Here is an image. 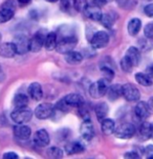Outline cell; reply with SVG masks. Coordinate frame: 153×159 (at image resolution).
I'll return each instance as SVG.
<instances>
[{
    "mask_svg": "<svg viewBox=\"0 0 153 159\" xmlns=\"http://www.w3.org/2000/svg\"><path fill=\"white\" fill-rule=\"evenodd\" d=\"M122 93H123V97L127 101L130 102L138 101L139 97H141L139 90L134 84H132V83H126V84L122 85Z\"/></svg>",
    "mask_w": 153,
    "mask_h": 159,
    "instance_id": "5b68a950",
    "label": "cell"
},
{
    "mask_svg": "<svg viewBox=\"0 0 153 159\" xmlns=\"http://www.w3.org/2000/svg\"><path fill=\"white\" fill-rule=\"evenodd\" d=\"M101 72H102V74H103V76H104V78H105L106 80H108V81H111V80L113 79L114 71L111 68H110V66H103L101 68Z\"/></svg>",
    "mask_w": 153,
    "mask_h": 159,
    "instance_id": "d6a6232c",
    "label": "cell"
},
{
    "mask_svg": "<svg viewBox=\"0 0 153 159\" xmlns=\"http://www.w3.org/2000/svg\"><path fill=\"white\" fill-rule=\"evenodd\" d=\"M151 138L153 139V123H151Z\"/></svg>",
    "mask_w": 153,
    "mask_h": 159,
    "instance_id": "c3c4849f",
    "label": "cell"
},
{
    "mask_svg": "<svg viewBox=\"0 0 153 159\" xmlns=\"http://www.w3.org/2000/svg\"><path fill=\"white\" fill-rule=\"evenodd\" d=\"M139 135L144 140L151 138V123L143 122L139 128Z\"/></svg>",
    "mask_w": 153,
    "mask_h": 159,
    "instance_id": "83f0119b",
    "label": "cell"
},
{
    "mask_svg": "<svg viewBox=\"0 0 153 159\" xmlns=\"http://www.w3.org/2000/svg\"><path fill=\"white\" fill-rule=\"evenodd\" d=\"M47 156L50 158H55V159H59L63 157V152L61 149H59L57 147H53L50 149H48L47 151Z\"/></svg>",
    "mask_w": 153,
    "mask_h": 159,
    "instance_id": "1f68e13d",
    "label": "cell"
},
{
    "mask_svg": "<svg viewBox=\"0 0 153 159\" xmlns=\"http://www.w3.org/2000/svg\"><path fill=\"white\" fill-rule=\"evenodd\" d=\"M14 106L16 107H26L28 103V98L25 94H17L14 98V101H13Z\"/></svg>",
    "mask_w": 153,
    "mask_h": 159,
    "instance_id": "f546056e",
    "label": "cell"
},
{
    "mask_svg": "<svg viewBox=\"0 0 153 159\" xmlns=\"http://www.w3.org/2000/svg\"><path fill=\"white\" fill-rule=\"evenodd\" d=\"M108 82H109L108 80H106L105 78H103V79H100L96 82L92 83L89 88L90 96L92 97V98L98 99V98L103 97L104 95H106L107 90H108V88H109Z\"/></svg>",
    "mask_w": 153,
    "mask_h": 159,
    "instance_id": "3957f363",
    "label": "cell"
},
{
    "mask_svg": "<svg viewBox=\"0 0 153 159\" xmlns=\"http://www.w3.org/2000/svg\"><path fill=\"white\" fill-rule=\"evenodd\" d=\"M33 117V112L28 107H16L11 114V118L14 122L21 125V123H26Z\"/></svg>",
    "mask_w": 153,
    "mask_h": 159,
    "instance_id": "7a4b0ae2",
    "label": "cell"
},
{
    "mask_svg": "<svg viewBox=\"0 0 153 159\" xmlns=\"http://www.w3.org/2000/svg\"><path fill=\"white\" fill-rule=\"evenodd\" d=\"M144 34H145V36L148 37V38L153 39V22H150L145 26Z\"/></svg>",
    "mask_w": 153,
    "mask_h": 159,
    "instance_id": "e575fe53",
    "label": "cell"
},
{
    "mask_svg": "<svg viewBox=\"0 0 153 159\" xmlns=\"http://www.w3.org/2000/svg\"><path fill=\"white\" fill-rule=\"evenodd\" d=\"M34 144L38 148H45L47 147L48 143H49L50 139H49V135L45 130H39L35 133L34 138H33Z\"/></svg>",
    "mask_w": 153,
    "mask_h": 159,
    "instance_id": "30bf717a",
    "label": "cell"
},
{
    "mask_svg": "<svg viewBox=\"0 0 153 159\" xmlns=\"http://www.w3.org/2000/svg\"><path fill=\"white\" fill-rule=\"evenodd\" d=\"M83 13L87 18H89L90 20L93 21H101L102 17H103V13H102L100 7H96L95 4L88 5Z\"/></svg>",
    "mask_w": 153,
    "mask_h": 159,
    "instance_id": "2e32d148",
    "label": "cell"
},
{
    "mask_svg": "<svg viewBox=\"0 0 153 159\" xmlns=\"http://www.w3.org/2000/svg\"><path fill=\"white\" fill-rule=\"evenodd\" d=\"M144 12L148 17H152L153 18V3L147 4L144 9Z\"/></svg>",
    "mask_w": 153,
    "mask_h": 159,
    "instance_id": "ab89813d",
    "label": "cell"
},
{
    "mask_svg": "<svg viewBox=\"0 0 153 159\" xmlns=\"http://www.w3.org/2000/svg\"><path fill=\"white\" fill-rule=\"evenodd\" d=\"M53 110H55V107L50 103L39 104V106L36 107V110H35V116L40 120L48 119V118L53 116Z\"/></svg>",
    "mask_w": 153,
    "mask_h": 159,
    "instance_id": "ba28073f",
    "label": "cell"
},
{
    "mask_svg": "<svg viewBox=\"0 0 153 159\" xmlns=\"http://www.w3.org/2000/svg\"><path fill=\"white\" fill-rule=\"evenodd\" d=\"M150 107L148 106V102L145 101H139L138 104L135 106L134 109V114L139 120H145L149 117L150 115Z\"/></svg>",
    "mask_w": 153,
    "mask_h": 159,
    "instance_id": "5bb4252c",
    "label": "cell"
},
{
    "mask_svg": "<svg viewBox=\"0 0 153 159\" xmlns=\"http://www.w3.org/2000/svg\"><path fill=\"white\" fill-rule=\"evenodd\" d=\"M57 42H58V37L56 33L50 32L47 33L45 36V41H44V47L47 51H53L57 48Z\"/></svg>",
    "mask_w": 153,
    "mask_h": 159,
    "instance_id": "44dd1931",
    "label": "cell"
},
{
    "mask_svg": "<svg viewBox=\"0 0 153 159\" xmlns=\"http://www.w3.org/2000/svg\"><path fill=\"white\" fill-rule=\"evenodd\" d=\"M107 95H108V99L110 101H115L123 96L122 93V85L120 84H112L109 85L108 90H107Z\"/></svg>",
    "mask_w": 153,
    "mask_h": 159,
    "instance_id": "ffe728a7",
    "label": "cell"
},
{
    "mask_svg": "<svg viewBox=\"0 0 153 159\" xmlns=\"http://www.w3.org/2000/svg\"><path fill=\"white\" fill-rule=\"evenodd\" d=\"M32 0H18V2L21 4V5H24V4H28V3H29Z\"/></svg>",
    "mask_w": 153,
    "mask_h": 159,
    "instance_id": "bcb514c9",
    "label": "cell"
},
{
    "mask_svg": "<svg viewBox=\"0 0 153 159\" xmlns=\"http://www.w3.org/2000/svg\"><path fill=\"white\" fill-rule=\"evenodd\" d=\"M101 128L104 134H106V135H111V134L114 133L115 122L112 119L105 118V119H103L101 121Z\"/></svg>",
    "mask_w": 153,
    "mask_h": 159,
    "instance_id": "d4e9b609",
    "label": "cell"
},
{
    "mask_svg": "<svg viewBox=\"0 0 153 159\" xmlns=\"http://www.w3.org/2000/svg\"><path fill=\"white\" fill-rule=\"evenodd\" d=\"M17 54L14 42H4L0 44V56L3 58H13Z\"/></svg>",
    "mask_w": 153,
    "mask_h": 159,
    "instance_id": "e0dca14e",
    "label": "cell"
},
{
    "mask_svg": "<svg viewBox=\"0 0 153 159\" xmlns=\"http://www.w3.org/2000/svg\"><path fill=\"white\" fill-rule=\"evenodd\" d=\"M80 133H81L82 138L88 140V141L93 138V136H95V129H93L92 123H91L89 119L83 121L81 128H80Z\"/></svg>",
    "mask_w": 153,
    "mask_h": 159,
    "instance_id": "4fadbf2b",
    "label": "cell"
},
{
    "mask_svg": "<svg viewBox=\"0 0 153 159\" xmlns=\"http://www.w3.org/2000/svg\"><path fill=\"white\" fill-rule=\"evenodd\" d=\"M135 80L141 85H144V87H150V85H152V78L147 73H141V72L136 73Z\"/></svg>",
    "mask_w": 153,
    "mask_h": 159,
    "instance_id": "4316f807",
    "label": "cell"
},
{
    "mask_svg": "<svg viewBox=\"0 0 153 159\" xmlns=\"http://www.w3.org/2000/svg\"><path fill=\"white\" fill-rule=\"evenodd\" d=\"M148 106H149V107H150V110H151V111H153V97H151V98L149 99Z\"/></svg>",
    "mask_w": 153,
    "mask_h": 159,
    "instance_id": "f6af8a7d",
    "label": "cell"
},
{
    "mask_svg": "<svg viewBox=\"0 0 153 159\" xmlns=\"http://www.w3.org/2000/svg\"><path fill=\"white\" fill-rule=\"evenodd\" d=\"M124 58L133 66V68L134 66H138L139 61H141V53H139V50L135 47H130L127 50V52H126V55Z\"/></svg>",
    "mask_w": 153,
    "mask_h": 159,
    "instance_id": "8fae6325",
    "label": "cell"
},
{
    "mask_svg": "<svg viewBox=\"0 0 153 159\" xmlns=\"http://www.w3.org/2000/svg\"><path fill=\"white\" fill-rule=\"evenodd\" d=\"M87 7V0H74V7L78 12H84Z\"/></svg>",
    "mask_w": 153,
    "mask_h": 159,
    "instance_id": "836d02e7",
    "label": "cell"
},
{
    "mask_svg": "<svg viewBox=\"0 0 153 159\" xmlns=\"http://www.w3.org/2000/svg\"><path fill=\"white\" fill-rule=\"evenodd\" d=\"M109 42V35L104 31H99L93 35L90 44L93 48H104Z\"/></svg>",
    "mask_w": 153,
    "mask_h": 159,
    "instance_id": "52a82bcc",
    "label": "cell"
},
{
    "mask_svg": "<svg viewBox=\"0 0 153 159\" xmlns=\"http://www.w3.org/2000/svg\"><path fill=\"white\" fill-rule=\"evenodd\" d=\"M3 158L4 159H18L19 156L14 152H7V153H5V154H3Z\"/></svg>",
    "mask_w": 153,
    "mask_h": 159,
    "instance_id": "7bdbcfd3",
    "label": "cell"
},
{
    "mask_svg": "<svg viewBox=\"0 0 153 159\" xmlns=\"http://www.w3.org/2000/svg\"><path fill=\"white\" fill-rule=\"evenodd\" d=\"M138 45L139 48H141L142 51H144V52H147V51H150L153 48V41L151 38H148V37H146V38H142L141 40L138 41Z\"/></svg>",
    "mask_w": 153,
    "mask_h": 159,
    "instance_id": "4dcf8cb0",
    "label": "cell"
},
{
    "mask_svg": "<svg viewBox=\"0 0 153 159\" xmlns=\"http://www.w3.org/2000/svg\"><path fill=\"white\" fill-rule=\"evenodd\" d=\"M112 1H113V0H92L93 4L96 5V7H104V5L108 4Z\"/></svg>",
    "mask_w": 153,
    "mask_h": 159,
    "instance_id": "60d3db41",
    "label": "cell"
},
{
    "mask_svg": "<svg viewBox=\"0 0 153 159\" xmlns=\"http://www.w3.org/2000/svg\"><path fill=\"white\" fill-rule=\"evenodd\" d=\"M146 73H147V74H148L151 78H153V63H151V64H150V66H148V68H147Z\"/></svg>",
    "mask_w": 153,
    "mask_h": 159,
    "instance_id": "ee69618b",
    "label": "cell"
},
{
    "mask_svg": "<svg viewBox=\"0 0 153 159\" xmlns=\"http://www.w3.org/2000/svg\"><path fill=\"white\" fill-rule=\"evenodd\" d=\"M1 39H2V36H1V34H0V42H1Z\"/></svg>",
    "mask_w": 153,
    "mask_h": 159,
    "instance_id": "f907efd6",
    "label": "cell"
},
{
    "mask_svg": "<svg viewBox=\"0 0 153 159\" xmlns=\"http://www.w3.org/2000/svg\"><path fill=\"white\" fill-rule=\"evenodd\" d=\"M82 60H83V56L79 52L71 51V52L65 54V61L67 63L71 64V66H77V64L81 63Z\"/></svg>",
    "mask_w": 153,
    "mask_h": 159,
    "instance_id": "cb8c5ba5",
    "label": "cell"
},
{
    "mask_svg": "<svg viewBox=\"0 0 153 159\" xmlns=\"http://www.w3.org/2000/svg\"><path fill=\"white\" fill-rule=\"evenodd\" d=\"M121 68H122V70L124 72L126 73H129L132 71V69H133V66H131V64L128 62L127 60H126L125 58H123L122 60H121Z\"/></svg>",
    "mask_w": 153,
    "mask_h": 159,
    "instance_id": "d590c367",
    "label": "cell"
},
{
    "mask_svg": "<svg viewBox=\"0 0 153 159\" xmlns=\"http://www.w3.org/2000/svg\"><path fill=\"white\" fill-rule=\"evenodd\" d=\"M47 2H52V3H53V2H57L58 0H46Z\"/></svg>",
    "mask_w": 153,
    "mask_h": 159,
    "instance_id": "681fc988",
    "label": "cell"
},
{
    "mask_svg": "<svg viewBox=\"0 0 153 159\" xmlns=\"http://www.w3.org/2000/svg\"><path fill=\"white\" fill-rule=\"evenodd\" d=\"M145 155H146L147 158L149 159H153V145H147L146 149H145Z\"/></svg>",
    "mask_w": 153,
    "mask_h": 159,
    "instance_id": "f35d334b",
    "label": "cell"
},
{
    "mask_svg": "<svg viewBox=\"0 0 153 159\" xmlns=\"http://www.w3.org/2000/svg\"><path fill=\"white\" fill-rule=\"evenodd\" d=\"M128 33L131 36H136L142 29V21L138 18H133L128 22Z\"/></svg>",
    "mask_w": 153,
    "mask_h": 159,
    "instance_id": "7402d4cb",
    "label": "cell"
},
{
    "mask_svg": "<svg viewBox=\"0 0 153 159\" xmlns=\"http://www.w3.org/2000/svg\"><path fill=\"white\" fill-rule=\"evenodd\" d=\"M45 35L43 33V31H39L29 39V43H28V48L31 52L37 53L40 52L41 48H43L44 41H45Z\"/></svg>",
    "mask_w": 153,
    "mask_h": 159,
    "instance_id": "8992f818",
    "label": "cell"
},
{
    "mask_svg": "<svg viewBox=\"0 0 153 159\" xmlns=\"http://www.w3.org/2000/svg\"><path fill=\"white\" fill-rule=\"evenodd\" d=\"M56 109L57 110H60V111H62V112H68V110H69V107L66 104V102L64 101V99L62 98L60 101L57 103V106H56Z\"/></svg>",
    "mask_w": 153,
    "mask_h": 159,
    "instance_id": "74e56055",
    "label": "cell"
},
{
    "mask_svg": "<svg viewBox=\"0 0 153 159\" xmlns=\"http://www.w3.org/2000/svg\"><path fill=\"white\" fill-rule=\"evenodd\" d=\"M13 42H14L16 50H17V54L23 55V54H25L28 51H29V48H28L29 40L26 38V36H24V35H18L17 37H15Z\"/></svg>",
    "mask_w": 153,
    "mask_h": 159,
    "instance_id": "7c38bea8",
    "label": "cell"
},
{
    "mask_svg": "<svg viewBox=\"0 0 153 159\" xmlns=\"http://www.w3.org/2000/svg\"><path fill=\"white\" fill-rule=\"evenodd\" d=\"M3 79H4V74H3V71H2V69L0 68V81H2Z\"/></svg>",
    "mask_w": 153,
    "mask_h": 159,
    "instance_id": "7dc6e473",
    "label": "cell"
},
{
    "mask_svg": "<svg viewBox=\"0 0 153 159\" xmlns=\"http://www.w3.org/2000/svg\"><path fill=\"white\" fill-rule=\"evenodd\" d=\"M28 94L31 98H33L35 101H39L43 97V91H42V87L38 82H33L29 84L28 87Z\"/></svg>",
    "mask_w": 153,
    "mask_h": 159,
    "instance_id": "d6986e66",
    "label": "cell"
},
{
    "mask_svg": "<svg viewBox=\"0 0 153 159\" xmlns=\"http://www.w3.org/2000/svg\"><path fill=\"white\" fill-rule=\"evenodd\" d=\"M78 44V38L77 36L71 34H67L64 36L60 37V39H58L57 42V51L61 54H67L68 52L74 51V48H76Z\"/></svg>",
    "mask_w": 153,
    "mask_h": 159,
    "instance_id": "6da1fadb",
    "label": "cell"
},
{
    "mask_svg": "<svg viewBox=\"0 0 153 159\" xmlns=\"http://www.w3.org/2000/svg\"><path fill=\"white\" fill-rule=\"evenodd\" d=\"M15 15V4L11 1V3H4L0 9V23L7 22Z\"/></svg>",
    "mask_w": 153,
    "mask_h": 159,
    "instance_id": "9c48e42d",
    "label": "cell"
},
{
    "mask_svg": "<svg viewBox=\"0 0 153 159\" xmlns=\"http://www.w3.org/2000/svg\"><path fill=\"white\" fill-rule=\"evenodd\" d=\"M61 5H62L63 10H65L68 12L71 7H74V0H60Z\"/></svg>",
    "mask_w": 153,
    "mask_h": 159,
    "instance_id": "8d00e7d4",
    "label": "cell"
},
{
    "mask_svg": "<svg viewBox=\"0 0 153 159\" xmlns=\"http://www.w3.org/2000/svg\"><path fill=\"white\" fill-rule=\"evenodd\" d=\"M84 151V147L80 143V142L74 141V142H69L66 145V153L68 155H74V154H79L82 153Z\"/></svg>",
    "mask_w": 153,
    "mask_h": 159,
    "instance_id": "484cf974",
    "label": "cell"
},
{
    "mask_svg": "<svg viewBox=\"0 0 153 159\" xmlns=\"http://www.w3.org/2000/svg\"><path fill=\"white\" fill-rule=\"evenodd\" d=\"M115 19H117V17H115L113 14H111V13H106V14H103V17H102L100 22L103 24L105 28L110 29L114 24Z\"/></svg>",
    "mask_w": 153,
    "mask_h": 159,
    "instance_id": "f1b7e54d",
    "label": "cell"
},
{
    "mask_svg": "<svg viewBox=\"0 0 153 159\" xmlns=\"http://www.w3.org/2000/svg\"><path fill=\"white\" fill-rule=\"evenodd\" d=\"M31 134H32L31 128L25 125L24 123L17 125L14 128V135L16 138L19 140H28L31 137Z\"/></svg>",
    "mask_w": 153,
    "mask_h": 159,
    "instance_id": "9a60e30c",
    "label": "cell"
},
{
    "mask_svg": "<svg viewBox=\"0 0 153 159\" xmlns=\"http://www.w3.org/2000/svg\"><path fill=\"white\" fill-rule=\"evenodd\" d=\"M63 99L69 107H80L84 103V100H83L82 96L79 95V94H74V93L68 94V95H66Z\"/></svg>",
    "mask_w": 153,
    "mask_h": 159,
    "instance_id": "ac0fdd59",
    "label": "cell"
},
{
    "mask_svg": "<svg viewBox=\"0 0 153 159\" xmlns=\"http://www.w3.org/2000/svg\"><path fill=\"white\" fill-rule=\"evenodd\" d=\"M108 111H109V107L107 106L106 102H101V103H98L96 106L95 112H96V118H98V120L100 121V122L106 118L107 114H108Z\"/></svg>",
    "mask_w": 153,
    "mask_h": 159,
    "instance_id": "603a6c76",
    "label": "cell"
},
{
    "mask_svg": "<svg viewBox=\"0 0 153 159\" xmlns=\"http://www.w3.org/2000/svg\"><path fill=\"white\" fill-rule=\"evenodd\" d=\"M124 156H125V158H128V159H138V158H141L138 153L134 152V151H131V152H127Z\"/></svg>",
    "mask_w": 153,
    "mask_h": 159,
    "instance_id": "b9f144b4",
    "label": "cell"
},
{
    "mask_svg": "<svg viewBox=\"0 0 153 159\" xmlns=\"http://www.w3.org/2000/svg\"><path fill=\"white\" fill-rule=\"evenodd\" d=\"M135 126L132 123H123V125H119L115 128L114 135L117 138L120 139H130L135 135Z\"/></svg>",
    "mask_w": 153,
    "mask_h": 159,
    "instance_id": "277c9868",
    "label": "cell"
}]
</instances>
